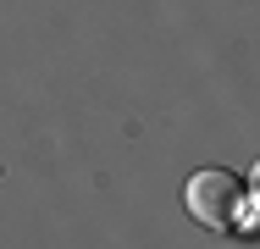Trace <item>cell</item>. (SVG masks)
I'll return each instance as SVG.
<instances>
[{"instance_id": "cell-1", "label": "cell", "mask_w": 260, "mask_h": 249, "mask_svg": "<svg viewBox=\"0 0 260 249\" xmlns=\"http://www.w3.org/2000/svg\"><path fill=\"white\" fill-rule=\"evenodd\" d=\"M183 199H188V216H194V222H205V227H233L238 199H244V183H238L227 166H205V172L188 177Z\"/></svg>"}, {"instance_id": "cell-2", "label": "cell", "mask_w": 260, "mask_h": 249, "mask_svg": "<svg viewBox=\"0 0 260 249\" xmlns=\"http://www.w3.org/2000/svg\"><path fill=\"white\" fill-rule=\"evenodd\" d=\"M249 183H255V194H260V161H255V172H249Z\"/></svg>"}]
</instances>
